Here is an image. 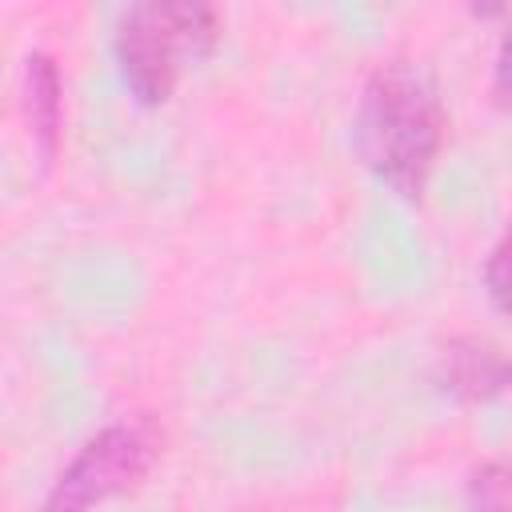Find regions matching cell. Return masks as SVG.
Masks as SVG:
<instances>
[{"mask_svg":"<svg viewBox=\"0 0 512 512\" xmlns=\"http://www.w3.org/2000/svg\"><path fill=\"white\" fill-rule=\"evenodd\" d=\"M444 144V104L432 76L408 60L380 64L356 108V148L368 172L404 200H420Z\"/></svg>","mask_w":512,"mask_h":512,"instance_id":"1","label":"cell"},{"mask_svg":"<svg viewBox=\"0 0 512 512\" xmlns=\"http://www.w3.org/2000/svg\"><path fill=\"white\" fill-rule=\"evenodd\" d=\"M220 36L216 8L208 4H132L116 20V64L128 92L156 108L164 104L184 68H196Z\"/></svg>","mask_w":512,"mask_h":512,"instance_id":"2","label":"cell"},{"mask_svg":"<svg viewBox=\"0 0 512 512\" xmlns=\"http://www.w3.org/2000/svg\"><path fill=\"white\" fill-rule=\"evenodd\" d=\"M160 428L148 416H124L88 436L60 468L36 512H92L96 504L132 492L160 460Z\"/></svg>","mask_w":512,"mask_h":512,"instance_id":"3","label":"cell"},{"mask_svg":"<svg viewBox=\"0 0 512 512\" xmlns=\"http://www.w3.org/2000/svg\"><path fill=\"white\" fill-rule=\"evenodd\" d=\"M440 380H444V388L452 396L480 404V400H492V396L504 392L508 360H504V352L496 344H488L480 336H460L440 356Z\"/></svg>","mask_w":512,"mask_h":512,"instance_id":"4","label":"cell"},{"mask_svg":"<svg viewBox=\"0 0 512 512\" xmlns=\"http://www.w3.org/2000/svg\"><path fill=\"white\" fill-rule=\"evenodd\" d=\"M24 112H28V128L40 148V160L52 164L64 132V80L48 52H32L24 60Z\"/></svg>","mask_w":512,"mask_h":512,"instance_id":"5","label":"cell"},{"mask_svg":"<svg viewBox=\"0 0 512 512\" xmlns=\"http://www.w3.org/2000/svg\"><path fill=\"white\" fill-rule=\"evenodd\" d=\"M472 512H512L508 468L500 460H488L472 472Z\"/></svg>","mask_w":512,"mask_h":512,"instance_id":"6","label":"cell"},{"mask_svg":"<svg viewBox=\"0 0 512 512\" xmlns=\"http://www.w3.org/2000/svg\"><path fill=\"white\" fill-rule=\"evenodd\" d=\"M504 264H508V256H504V244H496V248L488 252V260H484V268H480L484 292H488V300H492V308H496V312H504V292H508V276H504Z\"/></svg>","mask_w":512,"mask_h":512,"instance_id":"7","label":"cell"}]
</instances>
